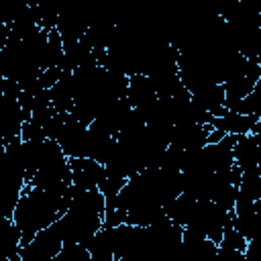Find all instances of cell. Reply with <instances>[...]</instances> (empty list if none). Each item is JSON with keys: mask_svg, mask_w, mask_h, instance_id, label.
Segmentation results:
<instances>
[{"mask_svg": "<svg viewBox=\"0 0 261 261\" xmlns=\"http://www.w3.org/2000/svg\"><path fill=\"white\" fill-rule=\"evenodd\" d=\"M53 261H90V253L84 245L67 243L61 247V251L57 253V257Z\"/></svg>", "mask_w": 261, "mask_h": 261, "instance_id": "cell-20", "label": "cell"}, {"mask_svg": "<svg viewBox=\"0 0 261 261\" xmlns=\"http://www.w3.org/2000/svg\"><path fill=\"white\" fill-rule=\"evenodd\" d=\"M106 202L98 190H77L71 186V198L65 214L57 220L63 245H88L102 228Z\"/></svg>", "mask_w": 261, "mask_h": 261, "instance_id": "cell-2", "label": "cell"}, {"mask_svg": "<svg viewBox=\"0 0 261 261\" xmlns=\"http://www.w3.org/2000/svg\"><path fill=\"white\" fill-rule=\"evenodd\" d=\"M51 94V106L55 112H71L73 108V77L69 71H63L61 77L55 82V86L49 90Z\"/></svg>", "mask_w": 261, "mask_h": 261, "instance_id": "cell-15", "label": "cell"}, {"mask_svg": "<svg viewBox=\"0 0 261 261\" xmlns=\"http://www.w3.org/2000/svg\"><path fill=\"white\" fill-rule=\"evenodd\" d=\"M35 16H37V24L43 31H53L57 27V18L59 12L49 8V6H35Z\"/></svg>", "mask_w": 261, "mask_h": 261, "instance_id": "cell-22", "label": "cell"}, {"mask_svg": "<svg viewBox=\"0 0 261 261\" xmlns=\"http://www.w3.org/2000/svg\"><path fill=\"white\" fill-rule=\"evenodd\" d=\"M86 139H88V126L80 124L71 114H67L55 141H57V145L61 147V151L67 159H75V157H84Z\"/></svg>", "mask_w": 261, "mask_h": 261, "instance_id": "cell-8", "label": "cell"}, {"mask_svg": "<svg viewBox=\"0 0 261 261\" xmlns=\"http://www.w3.org/2000/svg\"><path fill=\"white\" fill-rule=\"evenodd\" d=\"M27 116L18 104V98L0 94V143L8 145L12 139L20 137V128Z\"/></svg>", "mask_w": 261, "mask_h": 261, "instance_id": "cell-7", "label": "cell"}, {"mask_svg": "<svg viewBox=\"0 0 261 261\" xmlns=\"http://www.w3.org/2000/svg\"><path fill=\"white\" fill-rule=\"evenodd\" d=\"M228 110L230 112H237V114H257V116H261V80L257 82L255 90L249 96H245L243 100H239Z\"/></svg>", "mask_w": 261, "mask_h": 261, "instance_id": "cell-19", "label": "cell"}, {"mask_svg": "<svg viewBox=\"0 0 261 261\" xmlns=\"http://www.w3.org/2000/svg\"><path fill=\"white\" fill-rule=\"evenodd\" d=\"M239 194L259 202L261 198V169H249V171H241V181H239Z\"/></svg>", "mask_w": 261, "mask_h": 261, "instance_id": "cell-17", "label": "cell"}, {"mask_svg": "<svg viewBox=\"0 0 261 261\" xmlns=\"http://www.w3.org/2000/svg\"><path fill=\"white\" fill-rule=\"evenodd\" d=\"M210 261H216V257H214V259H210Z\"/></svg>", "mask_w": 261, "mask_h": 261, "instance_id": "cell-26", "label": "cell"}, {"mask_svg": "<svg viewBox=\"0 0 261 261\" xmlns=\"http://www.w3.org/2000/svg\"><path fill=\"white\" fill-rule=\"evenodd\" d=\"M69 198L71 186L63 192H47L24 184L12 212V222L20 230V245H27L39 230L57 222L65 214Z\"/></svg>", "mask_w": 261, "mask_h": 261, "instance_id": "cell-1", "label": "cell"}, {"mask_svg": "<svg viewBox=\"0 0 261 261\" xmlns=\"http://www.w3.org/2000/svg\"><path fill=\"white\" fill-rule=\"evenodd\" d=\"M61 247H63V241L59 234V226L57 222H53L47 228L39 230L27 245H20L18 255L24 261H53L61 251Z\"/></svg>", "mask_w": 261, "mask_h": 261, "instance_id": "cell-4", "label": "cell"}, {"mask_svg": "<svg viewBox=\"0 0 261 261\" xmlns=\"http://www.w3.org/2000/svg\"><path fill=\"white\" fill-rule=\"evenodd\" d=\"M20 251V230L12 218L0 216V257H14Z\"/></svg>", "mask_w": 261, "mask_h": 261, "instance_id": "cell-16", "label": "cell"}, {"mask_svg": "<svg viewBox=\"0 0 261 261\" xmlns=\"http://www.w3.org/2000/svg\"><path fill=\"white\" fill-rule=\"evenodd\" d=\"M69 169H71V186L77 190H98L100 181L106 177V169L94 159H86V157L69 159Z\"/></svg>", "mask_w": 261, "mask_h": 261, "instance_id": "cell-9", "label": "cell"}, {"mask_svg": "<svg viewBox=\"0 0 261 261\" xmlns=\"http://www.w3.org/2000/svg\"><path fill=\"white\" fill-rule=\"evenodd\" d=\"M4 261H24V259H22L20 255H14V257H6Z\"/></svg>", "mask_w": 261, "mask_h": 261, "instance_id": "cell-25", "label": "cell"}, {"mask_svg": "<svg viewBox=\"0 0 261 261\" xmlns=\"http://www.w3.org/2000/svg\"><path fill=\"white\" fill-rule=\"evenodd\" d=\"M20 139L22 141H45V133L39 124L31 122V120H24V124L20 128Z\"/></svg>", "mask_w": 261, "mask_h": 261, "instance_id": "cell-23", "label": "cell"}, {"mask_svg": "<svg viewBox=\"0 0 261 261\" xmlns=\"http://www.w3.org/2000/svg\"><path fill=\"white\" fill-rule=\"evenodd\" d=\"M86 249L90 253V261H114V255L110 251V245H108L102 228L92 237V241L86 245Z\"/></svg>", "mask_w": 261, "mask_h": 261, "instance_id": "cell-18", "label": "cell"}, {"mask_svg": "<svg viewBox=\"0 0 261 261\" xmlns=\"http://www.w3.org/2000/svg\"><path fill=\"white\" fill-rule=\"evenodd\" d=\"M116 261H143V259L133 257V255H126V257H120V259H116Z\"/></svg>", "mask_w": 261, "mask_h": 261, "instance_id": "cell-24", "label": "cell"}, {"mask_svg": "<svg viewBox=\"0 0 261 261\" xmlns=\"http://www.w3.org/2000/svg\"><path fill=\"white\" fill-rule=\"evenodd\" d=\"M259 151H261V137L259 135H243L237 137L232 147V161L241 171L257 169L259 167Z\"/></svg>", "mask_w": 261, "mask_h": 261, "instance_id": "cell-12", "label": "cell"}, {"mask_svg": "<svg viewBox=\"0 0 261 261\" xmlns=\"http://www.w3.org/2000/svg\"><path fill=\"white\" fill-rule=\"evenodd\" d=\"M261 80V65H259V59H249L247 61V67L232 75L228 82L222 84V90H224V108H232L239 100H243L245 96H249L257 82Z\"/></svg>", "mask_w": 261, "mask_h": 261, "instance_id": "cell-5", "label": "cell"}, {"mask_svg": "<svg viewBox=\"0 0 261 261\" xmlns=\"http://www.w3.org/2000/svg\"><path fill=\"white\" fill-rule=\"evenodd\" d=\"M210 130H212L210 124H184V122L173 124L169 147H175L181 151L202 149V147H206Z\"/></svg>", "mask_w": 261, "mask_h": 261, "instance_id": "cell-10", "label": "cell"}, {"mask_svg": "<svg viewBox=\"0 0 261 261\" xmlns=\"http://www.w3.org/2000/svg\"><path fill=\"white\" fill-rule=\"evenodd\" d=\"M234 143H237V137L224 135L218 143L202 147L204 161H206V165H208V169L212 173L228 171L234 165V161H232V147H234Z\"/></svg>", "mask_w": 261, "mask_h": 261, "instance_id": "cell-11", "label": "cell"}, {"mask_svg": "<svg viewBox=\"0 0 261 261\" xmlns=\"http://www.w3.org/2000/svg\"><path fill=\"white\" fill-rule=\"evenodd\" d=\"M126 100L130 102L133 108H143L151 102L157 100L155 88L151 84V80L143 73H135L128 77V88H126Z\"/></svg>", "mask_w": 261, "mask_h": 261, "instance_id": "cell-13", "label": "cell"}, {"mask_svg": "<svg viewBox=\"0 0 261 261\" xmlns=\"http://www.w3.org/2000/svg\"><path fill=\"white\" fill-rule=\"evenodd\" d=\"M88 27H90V20L86 16H77V14H69V12L67 14L65 12H59L55 31L59 33L61 43H71V41L84 39Z\"/></svg>", "mask_w": 261, "mask_h": 261, "instance_id": "cell-14", "label": "cell"}, {"mask_svg": "<svg viewBox=\"0 0 261 261\" xmlns=\"http://www.w3.org/2000/svg\"><path fill=\"white\" fill-rule=\"evenodd\" d=\"M22 188H24V173L18 171L8 161L4 145L0 143V216L12 218Z\"/></svg>", "mask_w": 261, "mask_h": 261, "instance_id": "cell-3", "label": "cell"}, {"mask_svg": "<svg viewBox=\"0 0 261 261\" xmlns=\"http://www.w3.org/2000/svg\"><path fill=\"white\" fill-rule=\"evenodd\" d=\"M210 126L214 130H220L222 135L230 137H243V135H259L261 130V116L257 114H237L226 110L222 116H212Z\"/></svg>", "mask_w": 261, "mask_h": 261, "instance_id": "cell-6", "label": "cell"}, {"mask_svg": "<svg viewBox=\"0 0 261 261\" xmlns=\"http://www.w3.org/2000/svg\"><path fill=\"white\" fill-rule=\"evenodd\" d=\"M247 241L232 228V224L230 226H226L224 230H222V239H220V243H218V247H224V249H232V251H239V253H245V249H247Z\"/></svg>", "mask_w": 261, "mask_h": 261, "instance_id": "cell-21", "label": "cell"}]
</instances>
